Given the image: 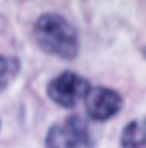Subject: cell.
Here are the masks:
<instances>
[{
    "label": "cell",
    "instance_id": "6da1fadb",
    "mask_svg": "<svg viewBox=\"0 0 146 148\" xmlns=\"http://www.w3.org/2000/svg\"><path fill=\"white\" fill-rule=\"evenodd\" d=\"M36 44L45 53L73 59L79 51V38L71 24L59 14H42L34 24Z\"/></svg>",
    "mask_w": 146,
    "mask_h": 148
},
{
    "label": "cell",
    "instance_id": "7a4b0ae2",
    "mask_svg": "<svg viewBox=\"0 0 146 148\" xmlns=\"http://www.w3.org/2000/svg\"><path fill=\"white\" fill-rule=\"evenodd\" d=\"M89 91H91L89 81L77 73H73V71L59 73L57 77H53L47 83V97L63 109L77 107L81 101L87 99Z\"/></svg>",
    "mask_w": 146,
    "mask_h": 148
},
{
    "label": "cell",
    "instance_id": "3957f363",
    "mask_svg": "<svg viewBox=\"0 0 146 148\" xmlns=\"http://www.w3.org/2000/svg\"><path fill=\"white\" fill-rule=\"evenodd\" d=\"M89 126L81 116L56 123L45 134V148H89Z\"/></svg>",
    "mask_w": 146,
    "mask_h": 148
},
{
    "label": "cell",
    "instance_id": "277c9868",
    "mask_svg": "<svg viewBox=\"0 0 146 148\" xmlns=\"http://www.w3.org/2000/svg\"><path fill=\"white\" fill-rule=\"evenodd\" d=\"M123 97L109 87H91L85 99V109L93 121H109L121 111Z\"/></svg>",
    "mask_w": 146,
    "mask_h": 148
},
{
    "label": "cell",
    "instance_id": "5b68a950",
    "mask_svg": "<svg viewBox=\"0 0 146 148\" xmlns=\"http://www.w3.org/2000/svg\"><path fill=\"white\" fill-rule=\"evenodd\" d=\"M123 148H146V119H136L123 128L121 134Z\"/></svg>",
    "mask_w": 146,
    "mask_h": 148
},
{
    "label": "cell",
    "instance_id": "8992f818",
    "mask_svg": "<svg viewBox=\"0 0 146 148\" xmlns=\"http://www.w3.org/2000/svg\"><path fill=\"white\" fill-rule=\"evenodd\" d=\"M18 69H20V63H18L14 57L0 56V95H2V91L12 83V79L16 77Z\"/></svg>",
    "mask_w": 146,
    "mask_h": 148
}]
</instances>
